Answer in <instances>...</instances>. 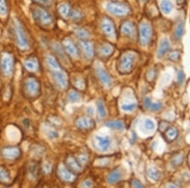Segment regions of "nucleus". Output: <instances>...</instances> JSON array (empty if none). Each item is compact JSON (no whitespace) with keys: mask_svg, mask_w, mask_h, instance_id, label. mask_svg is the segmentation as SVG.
<instances>
[{"mask_svg":"<svg viewBox=\"0 0 190 188\" xmlns=\"http://www.w3.org/2000/svg\"><path fill=\"white\" fill-rule=\"evenodd\" d=\"M105 8L109 13L117 16L126 15L130 12V8L127 5L118 3H108Z\"/></svg>","mask_w":190,"mask_h":188,"instance_id":"1","label":"nucleus"},{"mask_svg":"<svg viewBox=\"0 0 190 188\" xmlns=\"http://www.w3.org/2000/svg\"><path fill=\"white\" fill-rule=\"evenodd\" d=\"M152 35L151 26L147 22H142L139 26V41L142 46H147L150 41Z\"/></svg>","mask_w":190,"mask_h":188,"instance_id":"2","label":"nucleus"},{"mask_svg":"<svg viewBox=\"0 0 190 188\" xmlns=\"http://www.w3.org/2000/svg\"><path fill=\"white\" fill-rule=\"evenodd\" d=\"M134 63V57L131 53L125 54L121 59L119 68L120 71L124 74L130 72Z\"/></svg>","mask_w":190,"mask_h":188,"instance_id":"3","label":"nucleus"},{"mask_svg":"<svg viewBox=\"0 0 190 188\" xmlns=\"http://www.w3.org/2000/svg\"><path fill=\"white\" fill-rule=\"evenodd\" d=\"M34 19L43 25H49L52 23V17L46 11L41 9H36L33 13Z\"/></svg>","mask_w":190,"mask_h":188,"instance_id":"4","label":"nucleus"},{"mask_svg":"<svg viewBox=\"0 0 190 188\" xmlns=\"http://www.w3.org/2000/svg\"><path fill=\"white\" fill-rule=\"evenodd\" d=\"M101 29L103 32L107 36L112 37L114 36L115 34V26L113 22L111 19L107 17H105L101 22Z\"/></svg>","mask_w":190,"mask_h":188,"instance_id":"5","label":"nucleus"},{"mask_svg":"<svg viewBox=\"0 0 190 188\" xmlns=\"http://www.w3.org/2000/svg\"><path fill=\"white\" fill-rule=\"evenodd\" d=\"M66 165L68 168L69 171L79 173L81 170L80 163L73 157H68L66 160Z\"/></svg>","mask_w":190,"mask_h":188,"instance_id":"6","label":"nucleus"},{"mask_svg":"<svg viewBox=\"0 0 190 188\" xmlns=\"http://www.w3.org/2000/svg\"><path fill=\"white\" fill-rule=\"evenodd\" d=\"M170 42L167 38H163L161 40L158 50L157 56L158 58H162L170 49Z\"/></svg>","mask_w":190,"mask_h":188,"instance_id":"7","label":"nucleus"},{"mask_svg":"<svg viewBox=\"0 0 190 188\" xmlns=\"http://www.w3.org/2000/svg\"><path fill=\"white\" fill-rule=\"evenodd\" d=\"M96 141L99 149L103 151H107L110 146V139L108 137H96Z\"/></svg>","mask_w":190,"mask_h":188,"instance_id":"8","label":"nucleus"},{"mask_svg":"<svg viewBox=\"0 0 190 188\" xmlns=\"http://www.w3.org/2000/svg\"><path fill=\"white\" fill-rule=\"evenodd\" d=\"M97 73L100 80L102 81V83H103L105 85L107 86H110L111 85L110 78L108 74H107V72L103 68L101 67H98L97 69Z\"/></svg>","mask_w":190,"mask_h":188,"instance_id":"9","label":"nucleus"},{"mask_svg":"<svg viewBox=\"0 0 190 188\" xmlns=\"http://www.w3.org/2000/svg\"><path fill=\"white\" fill-rule=\"evenodd\" d=\"M63 44L66 50L70 55H71L72 57L78 56V50L72 41L70 39H66L64 41Z\"/></svg>","mask_w":190,"mask_h":188,"instance_id":"10","label":"nucleus"},{"mask_svg":"<svg viewBox=\"0 0 190 188\" xmlns=\"http://www.w3.org/2000/svg\"><path fill=\"white\" fill-rule=\"evenodd\" d=\"M163 135L167 141L171 142L177 137L178 132L174 128L168 127L167 129L165 130V132L163 134Z\"/></svg>","mask_w":190,"mask_h":188,"instance_id":"11","label":"nucleus"},{"mask_svg":"<svg viewBox=\"0 0 190 188\" xmlns=\"http://www.w3.org/2000/svg\"><path fill=\"white\" fill-rule=\"evenodd\" d=\"M121 31L122 33L127 36H131L134 34V26L131 22H126L122 25Z\"/></svg>","mask_w":190,"mask_h":188,"instance_id":"12","label":"nucleus"},{"mask_svg":"<svg viewBox=\"0 0 190 188\" xmlns=\"http://www.w3.org/2000/svg\"><path fill=\"white\" fill-rule=\"evenodd\" d=\"M81 44L86 57L88 58H91L93 57V53H94L93 46L92 44L87 41H82Z\"/></svg>","mask_w":190,"mask_h":188,"instance_id":"13","label":"nucleus"},{"mask_svg":"<svg viewBox=\"0 0 190 188\" xmlns=\"http://www.w3.org/2000/svg\"><path fill=\"white\" fill-rule=\"evenodd\" d=\"M72 31L74 32V34L76 35V36L81 39L85 40L89 37V32L82 27H73Z\"/></svg>","mask_w":190,"mask_h":188,"instance_id":"14","label":"nucleus"},{"mask_svg":"<svg viewBox=\"0 0 190 188\" xmlns=\"http://www.w3.org/2000/svg\"><path fill=\"white\" fill-rule=\"evenodd\" d=\"M77 125L81 129H89L94 126V122L90 119L82 118L79 120Z\"/></svg>","mask_w":190,"mask_h":188,"instance_id":"15","label":"nucleus"},{"mask_svg":"<svg viewBox=\"0 0 190 188\" xmlns=\"http://www.w3.org/2000/svg\"><path fill=\"white\" fill-rule=\"evenodd\" d=\"M55 78L56 79V81L58 83L60 86L65 87L67 86V81L65 76L62 72H55L54 74Z\"/></svg>","mask_w":190,"mask_h":188,"instance_id":"16","label":"nucleus"},{"mask_svg":"<svg viewBox=\"0 0 190 188\" xmlns=\"http://www.w3.org/2000/svg\"><path fill=\"white\" fill-rule=\"evenodd\" d=\"M161 8L164 13L169 14L172 10L173 5L169 0H163L161 3Z\"/></svg>","mask_w":190,"mask_h":188,"instance_id":"17","label":"nucleus"},{"mask_svg":"<svg viewBox=\"0 0 190 188\" xmlns=\"http://www.w3.org/2000/svg\"><path fill=\"white\" fill-rule=\"evenodd\" d=\"M121 172L118 171H114L112 172L108 177V182L110 184H113L116 182H117L118 180L121 179Z\"/></svg>","mask_w":190,"mask_h":188,"instance_id":"18","label":"nucleus"},{"mask_svg":"<svg viewBox=\"0 0 190 188\" xmlns=\"http://www.w3.org/2000/svg\"><path fill=\"white\" fill-rule=\"evenodd\" d=\"M184 32V23L182 21H180V22L178 23V25L176 29L174 36L176 37V39H179L181 36H182Z\"/></svg>","mask_w":190,"mask_h":188,"instance_id":"19","label":"nucleus"},{"mask_svg":"<svg viewBox=\"0 0 190 188\" xmlns=\"http://www.w3.org/2000/svg\"><path fill=\"white\" fill-rule=\"evenodd\" d=\"M69 17L74 21H78L82 19L83 14L79 10H71Z\"/></svg>","mask_w":190,"mask_h":188,"instance_id":"20","label":"nucleus"},{"mask_svg":"<svg viewBox=\"0 0 190 188\" xmlns=\"http://www.w3.org/2000/svg\"><path fill=\"white\" fill-rule=\"evenodd\" d=\"M70 11H71V9H70V7L67 4L63 3V4L60 5V6L59 7V12L62 15V16H63L65 17H69Z\"/></svg>","mask_w":190,"mask_h":188,"instance_id":"21","label":"nucleus"},{"mask_svg":"<svg viewBox=\"0 0 190 188\" xmlns=\"http://www.w3.org/2000/svg\"><path fill=\"white\" fill-rule=\"evenodd\" d=\"M106 126L112 129H118V130L122 129L124 127L123 124L121 121L108 122L106 124Z\"/></svg>","mask_w":190,"mask_h":188,"instance_id":"22","label":"nucleus"},{"mask_svg":"<svg viewBox=\"0 0 190 188\" xmlns=\"http://www.w3.org/2000/svg\"><path fill=\"white\" fill-rule=\"evenodd\" d=\"M148 174L149 177L155 181L158 180L160 178V172L155 168H150L148 170Z\"/></svg>","mask_w":190,"mask_h":188,"instance_id":"23","label":"nucleus"},{"mask_svg":"<svg viewBox=\"0 0 190 188\" xmlns=\"http://www.w3.org/2000/svg\"><path fill=\"white\" fill-rule=\"evenodd\" d=\"M59 174H60V176L62 178H63L65 181H70L72 179V176L70 172L66 171L65 169H61L60 171Z\"/></svg>","mask_w":190,"mask_h":188,"instance_id":"24","label":"nucleus"},{"mask_svg":"<svg viewBox=\"0 0 190 188\" xmlns=\"http://www.w3.org/2000/svg\"><path fill=\"white\" fill-rule=\"evenodd\" d=\"M68 99L71 102H78L80 101V95L76 92H70L68 95Z\"/></svg>","mask_w":190,"mask_h":188,"instance_id":"25","label":"nucleus"},{"mask_svg":"<svg viewBox=\"0 0 190 188\" xmlns=\"http://www.w3.org/2000/svg\"><path fill=\"white\" fill-rule=\"evenodd\" d=\"M113 50L112 46L109 44H105L101 48L102 53L105 55H109L113 52Z\"/></svg>","mask_w":190,"mask_h":188,"instance_id":"26","label":"nucleus"},{"mask_svg":"<svg viewBox=\"0 0 190 188\" xmlns=\"http://www.w3.org/2000/svg\"><path fill=\"white\" fill-rule=\"evenodd\" d=\"M97 106H98V111L99 115L102 117V118H103V117L106 116V111L103 103L100 101L98 102Z\"/></svg>","mask_w":190,"mask_h":188,"instance_id":"27","label":"nucleus"},{"mask_svg":"<svg viewBox=\"0 0 190 188\" xmlns=\"http://www.w3.org/2000/svg\"><path fill=\"white\" fill-rule=\"evenodd\" d=\"M145 128L147 129H148V131H153L155 129L154 122L150 119H147L145 121Z\"/></svg>","mask_w":190,"mask_h":188,"instance_id":"28","label":"nucleus"},{"mask_svg":"<svg viewBox=\"0 0 190 188\" xmlns=\"http://www.w3.org/2000/svg\"><path fill=\"white\" fill-rule=\"evenodd\" d=\"M180 58V54L178 52H173L169 56V59L172 62L178 61Z\"/></svg>","mask_w":190,"mask_h":188,"instance_id":"29","label":"nucleus"},{"mask_svg":"<svg viewBox=\"0 0 190 188\" xmlns=\"http://www.w3.org/2000/svg\"><path fill=\"white\" fill-rule=\"evenodd\" d=\"M48 63L52 67H53L55 68H59V65H58V63L52 57H48Z\"/></svg>","mask_w":190,"mask_h":188,"instance_id":"30","label":"nucleus"},{"mask_svg":"<svg viewBox=\"0 0 190 188\" xmlns=\"http://www.w3.org/2000/svg\"><path fill=\"white\" fill-rule=\"evenodd\" d=\"M161 106H162V104L160 103H151L148 108L152 111H157L161 108Z\"/></svg>","mask_w":190,"mask_h":188,"instance_id":"31","label":"nucleus"},{"mask_svg":"<svg viewBox=\"0 0 190 188\" xmlns=\"http://www.w3.org/2000/svg\"><path fill=\"white\" fill-rule=\"evenodd\" d=\"M178 83L179 85H181L184 81V78H185V76H184V72H182V70H179V72H178Z\"/></svg>","mask_w":190,"mask_h":188,"instance_id":"32","label":"nucleus"},{"mask_svg":"<svg viewBox=\"0 0 190 188\" xmlns=\"http://www.w3.org/2000/svg\"><path fill=\"white\" fill-rule=\"evenodd\" d=\"M136 106L135 104H129V105H124L122 106V109L124 111H132Z\"/></svg>","mask_w":190,"mask_h":188,"instance_id":"33","label":"nucleus"},{"mask_svg":"<svg viewBox=\"0 0 190 188\" xmlns=\"http://www.w3.org/2000/svg\"><path fill=\"white\" fill-rule=\"evenodd\" d=\"M151 100L149 98H146L145 99V101H144V105H145V106L146 108H149V106L151 104Z\"/></svg>","mask_w":190,"mask_h":188,"instance_id":"34","label":"nucleus"},{"mask_svg":"<svg viewBox=\"0 0 190 188\" xmlns=\"http://www.w3.org/2000/svg\"><path fill=\"white\" fill-rule=\"evenodd\" d=\"M36 1L44 5H50L52 3V0H36Z\"/></svg>","mask_w":190,"mask_h":188,"instance_id":"35","label":"nucleus"},{"mask_svg":"<svg viewBox=\"0 0 190 188\" xmlns=\"http://www.w3.org/2000/svg\"><path fill=\"white\" fill-rule=\"evenodd\" d=\"M133 184H134V186L135 187H143V186H142V185L141 184V182H139L138 181H137V180H135V181H134Z\"/></svg>","mask_w":190,"mask_h":188,"instance_id":"36","label":"nucleus"},{"mask_svg":"<svg viewBox=\"0 0 190 188\" xmlns=\"http://www.w3.org/2000/svg\"><path fill=\"white\" fill-rule=\"evenodd\" d=\"M27 66L29 67V68H34V64L32 63V62H29V63H27Z\"/></svg>","mask_w":190,"mask_h":188,"instance_id":"37","label":"nucleus"},{"mask_svg":"<svg viewBox=\"0 0 190 188\" xmlns=\"http://www.w3.org/2000/svg\"><path fill=\"white\" fill-rule=\"evenodd\" d=\"M91 186V184L90 183V182H88V181L86 182L83 184V186H85V187H89V186Z\"/></svg>","mask_w":190,"mask_h":188,"instance_id":"38","label":"nucleus"},{"mask_svg":"<svg viewBox=\"0 0 190 188\" xmlns=\"http://www.w3.org/2000/svg\"><path fill=\"white\" fill-rule=\"evenodd\" d=\"M141 1H145V0H141Z\"/></svg>","mask_w":190,"mask_h":188,"instance_id":"39","label":"nucleus"},{"mask_svg":"<svg viewBox=\"0 0 190 188\" xmlns=\"http://www.w3.org/2000/svg\"><path fill=\"white\" fill-rule=\"evenodd\" d=\"M180 1H182V0H180Z\"/></svg>","mask_w":190,"mask_h":188,"instance_id":"40","label":"nucleus"}]
</instances>
